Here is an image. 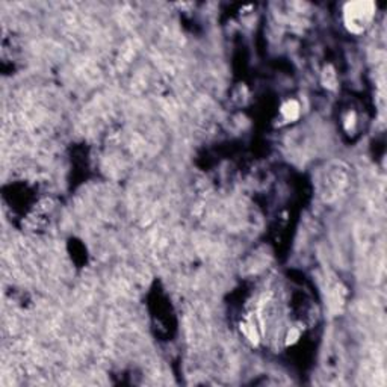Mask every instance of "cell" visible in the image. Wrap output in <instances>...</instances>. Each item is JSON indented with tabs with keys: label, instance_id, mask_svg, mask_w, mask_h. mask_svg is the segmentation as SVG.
<instances>
[{
	"label": "cell",
	"instance_id": "obj_3",
	"mask_svg": "<svg viewBox=\"0 0 387 387\" xmlns=\"http://www.w3.org/2000/svg\"><path fill=\"white\" fill-rule=\"evenodd\" d=\"M322 79H324V85L325 87H328V88H334L336 87V73L333 71V68H331V67H328V68H325V70H324Z\"/></svg>",
	"mask_w": 387,
	"mask_h": 387
},
{
	"label": "cell",
	"instance_id": "obj_1",
	"mask_svg": "<svg viewBox=\"0 0 387 387\" xmlns=\"http://www.w3.org/2000/svg\"><path fill=\"white\" fill-rule=\"evenodd\" d=\"M375 16V5L368 0L363 2H351L343 8V20L347 29L352 34L365 32L372 18Z\"/></svg>",
	"mask_w": 387,
	"mask_h": 387
},
{
	"label": "cell",
	"instance_id": "obj_2",
	"mask_svg": "<svg viewBox=\"0 0 387 387\" xmlns=\"http://www.w3.org/2000/svg\"><path fill=\"white\" fill-rule=\"evenodd\" d=\"M281 114L286 120L292 121V120H297L298 115H299V105L295 102V100H289L286 102L283 106H281Z\"/></svg>",
	"mask_w": 387,
	"mask_h": 387
}]
</instances>
